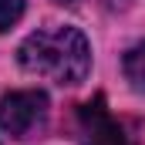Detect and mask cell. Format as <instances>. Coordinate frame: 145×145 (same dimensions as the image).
<instances>
[{
    "label": "cell",
    "mask_w": 145,
    "mask_h": 145,
    "mask_svg": "<svg viewBox=\"0 0 145 145\" xmlns=\"http://www.w3.org/2000/svg\"><path fill=\"white\" fill-rule=\"evenodd\" d=\"M20 64L54 84H81L91 68L88 40L78 27H47L34 31L17 51Z\"/></svg>",
    "instance_id": "cell-1"
},
{
    "label": "cell",
    "mask_w": 145,
    "mask_h": 145,
    "mask_svg": "<svg viewBox=\"0 0 145 145\" xmlns=\"http://www.w3.org/2000/svg\"><path fill=\"white\" fill-rule=\"evenodd\" d=\"M47 118V95L44 91H10L0 101V128L10 138H27Z\"/></svg>",
    "instance_id": "cell-2"
},
{
    "label": "cell",
    "mask_w": 145,
    "mask_h": 145,
    "mask_svg": "<svg viewBox=\"0 0 145 145\" xmlns=\"http://www.w3.org/2000/svg\"><path fill=\"white\" fill-rule=\"evenodd\" d=\"M78 135H81V145H135L132 135L111 118L101 95L78 108Z\"/></svg>",
    "instance_id": "cell-3"
},
{
    "label": "cell",
    "mask_w": 145,
    "mask_h": 145,
    "mask_svg": "<svg viewBox=\"0 0 145 145\" xmlns=\"http://www.w3.org/2000/svg\"><path fill=\"white\" fill-rule=\"evenodd\" d=\"M121 68H125V78L132 81V88L145 95V40H138V44L125 54Z\"/></svg>",
    "instance_id": "cell-4"
},
{
    "label": "cell",
    "mask_w": 145,
    "mask_h": 145,
    "mask_svg": "<svg viewBox=\"0 0 145 145\" xmlns=\"http://www.w3.org/2000/svg\"><path fill=\"white\" fill-rule=\"evenodd\" d=\"M24 14V0H0V31L14 27Z\"/></svg>",
    "instance_id": "cell-5"
},
{
    "label": "cell",
    "mask_w": 145,
    "mask_h": 145,
    "mask_svg": "<svg viewBox=\"0 0 145 145\" xmlns=\"http://www.w3.org/2000/svg\"><path fill=\"white\" fill-rule=\"evenodd\" d=\"M57 3H74V0H57Z\"/></svg>",
    "instance_id": "cell-6"
}]
</instances>
